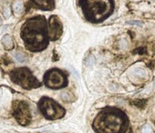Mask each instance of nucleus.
Instances as JSON below:
<instances>
[{"instance_id":"9d476101","label":"nucleus","mask_w":155,"mask_h":133,"mask_svg":"<svg viewBox=\"0 0 155 133\" xmlns=\"http://www.w3.org/2000/svg\"><path fill=\"white\" fill-rule=\"evenodd\" d=\"M1 41H2V44H3L4 48L7 50H10V49H12L14 48V43H13V40H12L10 36L5 35L3 37V39H2Z\"/></svg>"},{"instance_id":"4468645a","label":"nucleus","mask_w":155,"mask_h":133,"mask_svg":"<svg viewBox=\"0 0 155 133\" xmlns=\"http://www.w3.org/2000/svg\"><path fill=\"white\" fill-rule=\"evenodd\" d=\"M15 58L18 61V62H24L26 61V57H25V55H23L22 53H17L15 55Z\"/></svg>"},{"instance_id":"f257e3e1","label":"nucleus","mask_w":155,"mask_h":133,"mask_svg":"<svg viewBox=\"0 0 155 133\" xmlns=\"http://www.w3.org/2000/svg\"><path fill=\"white\" fill-rule=\"evenodd\" d=\"M21 39L29 51L44 50L49 42L46 18L43 16L28 18L21 28Z\"/></svg>"},{"instance_id":"39448f33","label":"nucleus","mask_w":155,"mask_h":133,"mask_svg":"<svg viewBox=\"0 0 155 133\" xmlns=\"http://www.w3.org/2000/svg\"><path fill=\"white\" fill-rule=\"evenodd\" d=\"M39 110L42 113V115L48 119H59L65 116L66 110L63 107L58 104L54 99L42 97L39 101Z\"/></svg>"},{"instance_id":"9b49d317","label":"nucleus","mask_w":155,"mask_h":133,"mask_svg":"<svg viewBox=\"0 0 155 133\" xmlns=\"http://www.w3.org/2000/svg\"><path fill=\"white\" fill-rule=\"evenodd\" d=\"M13 9L16 14H20L23 11V4L19 0H17L13 4Z\"/></svg>"},{"instance_id":"2eb2a0df","label":"nucleus","mask_w":155,"mask_h":133,"mask_svg":"<svg viewBox=\"0 0 155 133\" xmlns=\"http://www.w3.org/2000/svg\"><path fill=\"white\" fill-rule=\"evenodd\" d=\"M127 24H129V25H137V26H141V25H142V22H141V21L131 20V21H127Z\"/></svg>"},{"instance_id":"7ed1b4c3","label":"nucleus","mask_w":155,"mask_h":133,"mask_svg":"<svg viewBox=\"0 0 155 133\" xmlns=\"http://www.w3.org/2000/svg\"><path fill=\"white\" fill-rule=\"evenodd\" d=\"M80 7L87 20L101 23L113 13L114 2L113 0H80Z\"/></svg>"},{"instance_id":"f8f14e48","label":"nucleus","mask_w":155,"mask_h":133,"mask_svg":"<svg viewBox=\"0 0 155 133\" xmlns=\"http://www.w3.org/2000/svg\"><path fill=\"white\" fill-rule=\"evenodd\" d=\"M134 74H135L136 76H138V77H140V78H145V77H146V72H145V70H144L143 68H136L135 70H134Z\"/></svg>"},{"instance_id":"423d86ee","label":"nucleus","mask_w":155,"mask_h":133,"mask_svg":"<svg viewBox=\"0 0 155 133\" xmlns=\"http://www.w3.org/2000/svg\"><path fill=\"white\" fill-rule=\"evenodd\" d=\"M43 81L46 87L52 90H59L68 86V78L66 74L58 68L49 69L46 72Z\"/></svg>"},{"instance_id":"20e7f679","label":"nucleus","mask_w":155,"mask_h":133,"mask_svg":"<svg viewBox=\"0 0 155 133\" xmlns=\"http://www.w3.org/2000/svg\"><path fill=\"white\" fill-rule=\"evenodd\" d=\"M10 79L14 83L25 90L37 88L41 86L40 82L28 68H19L14 69L10 73Z\"/></svg>"},{"instance_id":"6e6552de","label":"nucleus","mask_w":155,"mask_h":133,"mask_svg":"<svg viewBox=\"0 0 155 133\" xmlns=\"http://www.w3.org/2000/svg\"><path fill=\"white\" fill-rule=\"evenodd\" d=\"M62 32H63V27L59 17L51 16L48 21V39L51 40H57L61 37Z\"/></svg>"},{"instance_id":"f03ea898","label":"nucleus","mask_w":155,"mask_h":133,"mask_svg":"<svg viewBox=\"0 0 155 133\" xmlns=\"http://www.w3.org/2000/svg\"><path fill=\"white\" fill-rule=\"evenodd\" d=\"M128 124L125 113L115 108H106L96 116L92 127L97 133H124Z\"/></svg>"},{"instance_id":"0eeeda50","label":"nucleus","mask_w":155,"mask_h":133,"mask_svg":"<svg viewBox=\"0 0 155 133\" xmlns=\"http://www.w3.org/2000/svg\"><path fill=\"white\" fill-rule=\"evenodd\" d=\"M12 113L17 121L22 126H28L31 122L29 105L24 100H15L12 107Z\"/></svg>"},{"instance_id":"ddd939ff","label":"nucleus","mask_w":155,"mask_h":133,"mask_svg":"<svg viewBox=\"0 0 155 133\" xmlns=\"http://www.w3.org/2000/svg\"><path fill=\"white\" fill-rule=\"evenodd\" d=\"M141 133H153V130L152 128V126L149 124L144 125L141 129Z\"/></svg>"},{"instance_id":"1a4fd4ad","label":"nucleus","mask_w":155,"mask_h":133,"mask_svg":"<svg viewBox=\"0 0 155 133\" xmlns=\"http://www.w3.org/2000/svg\"><path fill=\"white\" fill-rule=\"evenodd\" d=\"M32 2L43 10H52L54 8V0H32Z\"/></svg>"},{"instance_id":"dca6fc26","label":"nucleus","mask_w":155,"mask_h":133,"mask_svg":"<svg viewBox=\"0 0 155 133\" xmlns=\"http://www.w3.org/2000/svg\"><path fill=\"white\" fill-rule=\"evenodd\" d=\"M2 24V19H1V17H0V25Z\"/></svg>"}]
</instances>
